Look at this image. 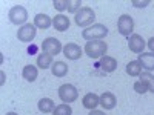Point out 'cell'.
<instances>
[{
	"instance_id": "obj_6",
	"label": "cell",
	"mask_w": 154,
	"mask_h": 115,
	"mask_svg": "<svg viewBox=\"0 0 154 115\" xmlns=\"http://www.w3.org/2000/svg\"><path fill=\"white\" fill-rule=\"evenodd\" d=\"M117 31L120 35H125V37H130L133 35V31H134V20L131 16L128 14H123L119 17L117 20Z\"/></svg>"
},
{
	"instance_id": "obj_28",
	"label": "cell",
	"mask_w": 154,
	"mask_h": 115,
	"mask_svg": "<svg viewBox=\"0 0 154 115\" xmlns=\"http://www.w3.org/2000/svg\"><path fill=\"white\" fill-rule=\"evenodd\" d=\"M37 52V45H29V48H28V54L29 55H34Z\"/></svg>"
},
{
	"instance_id": "obj_3",
	"label": "cell",
	"mask_w": 154,
	"mask_h": 115,
	"mask_svg": "<svg viewBox=\"0 0 154 115\" xmlns=\"http://www.w3.org/2000/svg\"><path fill=\"white\" fill-rule=\"evenodd\" d=\"M94 20H96V12H94L93 8H89V6H82L79 11L75 12V17H74L75 25L80 26V28L89 26Z\"/></svg>"
},
{
	"instance_id": "obj_26",
	"label": "cell",
	"mask_w": 154,
	"mask_h": 115,
	"mask_svg": "<svg viewBox=\"0 0 154 115\" xmlns=\"http://www.w3.org/2000/svg\"><path fill=\"white\" fill-rule=\"evenodd\" d=\"M134 91H136L137 94H146V92H148V87H146L142 81L139 80V81H136V83H134Z\"/></svg>"
},
{
	"instance_id": "obj_13",
	"label": "cell",
	"mask_w": 154,
	"mask_h": 115,
	"mask_svg": "<svg viewBox=\"0 0 154 115\" xmlns=\"http://www.w3.org/2000/svg\"><path fill=\"white\" fill-rule=\"evenodd\" d=\"M137 60L140 61L142 68L146 69V72L154 71V52H142V54H139Z\"/></svg>"
},
{
	"instance_id": "obj_29",
	"label": "cell",
	"mask_w": 154,
	"mask_h": 115,
	"mask_svg": "<svg viewBox=\"0 0 154 115\" xmlns=\"http://www.w3.org/2000/svg\"><path fill=\"white\" fill-rule=\"evenodd\" d=\"M146 45H148V48H149V51H151V52H154V37H151V38H149Z\"/></svg>"
},
{
	"instance_id": "obj_25",
	"label": "cell",
	"mask_w": 154,
	"mask_h": 115,
	"mask_svg": "<svg viewBox=\"0 0 154 115\" xmlns=\"http://www.w3.org/2000/svg\"><path fill=\"white\" fill-rule=\"evenodd\" d=\"M80 5H82L80 0H69V5H68V12H72V14H75V12L82 8Z\"/></svg>"
},
{
	"instance_id": "obj_30",
	"label": "cell",
	"mask_w": 154,
	"mask_h": 115,
	"mask_svg": "<svg viewBox=\"0 0 154 115\" xmlns=\"http://www.w3.org/2000/svg\"><path fill=\"white\" fill-rule=\"evenodd\" d=\"M88 115H106V114H105V112H102V111H96V109H94V111L89 112Z\"/></svg>"
},
{
	"instance_id": "obj_12",
	"label": "cell",
	"mask_w": 154,
	"mask_h": 115,
	"mask_svg": "<svg viewBox=\"0 0 154 115\" xmlns=\"http://www.w3.org/2000/svg\"><path fill=\"white\" fill-rule=\"evenodd\" d=\"M100 105L102 108H103L105 111H111L116 108V105H117V100H116V95L111 94V92H103L100 95Z\"/></svg>"
},
{
	"instance_id": "obj_1",
	"label": "cell",
	"mask_w": 154,
	"mask_h": 115,
	"mask_svg": "<svg viewBox=\"0 0 154 115\" xmlns=\"http://www.w3.org/2000/svg\"><path fill=\"white\" fill-rule=\"evenodd\" d=\"M108 35V28L102 23H96L93 26H88L86 29L82 31V37L85 40L91 42V40H103Z\"/></svg>"
},
{
	"instance_id": "obj_20",
	"label": "cell",
	"mask_w": 154,
	"mask_h": 115,
	"mask_svg": "<svg viewBox=\"0 0 154 115\" xmlns=\"http://www.w3.org/2000/svg\"><path fill=\"white\" fill-rule=\"evenodd\" d=\"M126 74L130 77H139L142 74V65H140L139 60H133L126 65Z\"/></svg>"
},
{
	"instance_id": "obj_8",
	"label": "cell",
	"mask_w": 154,
	"mask_h": 115,
	"mask_svg": "<svg viewBox=\"0 0 154 115\" xmlns=\"http://www.w3.org/2000/svg\"><path fill=\"white\" fill-rule=\"evenodd\" d=\"M35 34H37V28L31 23H26L17 31V38L19 42H23V43H31L34 38H35Z\"/></svg>"
},
{
	"instance_id": "obj_2",
	"label": "cell",
	"mask_w": 154,
	"mask_h": 115,
	"mask_svg": "<svg viewBox=\"0 0 154 115\" xmlns=\"http://www.w3.org/2000/svg\"><path fill=\"white\" fill-rule=\"evenodd\" d=\"M108 51V45L103 40H91V42H86L85 45V52L88 57L91 58H102Z\"/></svg>"
},
{
	"instance_id": "obj_19",
	"label": "cell",
	"mask_w": 154,
	"mask_h": 115,
	"mask_svg": "<svg viewBox=\"0 0 154 115\" xmlns=\"http://www.w3.org/2000/svg\"><path fill=\"white\" fill-rule=\"evenodd\" d=\"M37 66L40 69H48L53 66V55H49L46 52H42L37 55Z\"/></svg>"
},
{
	"instance_id": "obj_10",
	"label": "cell",
	"mask_w": 154,
	"mask_h": 115,
	"mask_svg": "<svg viewBox=\"0 0 154 115\" xmlns=\"http://www.w3.org/2000/svg\"><path fill=\"white\" fill-rule=\"evenodd\" d=\"M63 55H65L68 60H79L82 57V48L75 43H66L63 46Z\"/></svg>"
},
{
	"instance_id": "obj_14",
	"label": "cell",
	"mask_w": 154,
	"mask_h": 115,
	"mask_svg": "<svg viewBox=\"0 0 154 115\" xmlns=\"http://www.w3.org/2000/svg\"><path fill=\"white\" fill-rule=\"evenodd\" d=\"M53 26L54 29H57L59 32H65L68 28H69V19L63 14H57L54 19H53Z\"/></svg>"
},
{
	"instance_id": "obj_24",
	"label": "cell",
	"mask_w": 154,
	"mask_h": 115,
	"mask_svg": "<svg viewBox=\"0 0 154 115\" xmlns=\"http://www.w3.org/2000/svg\"><path fill=\"white\" fill-rule=\"evenodd\" d=\"M53 5H54V8H56L57 11H65V9H68L69 0H54Z\"/></svg>"
},
{
	"instance_id": "obj_27",
	"label": "cell",
	"mask_w": 154,
	"mask_h": 115,
	"mask_svg": "<svg viewBox=\"0 0 154 115\" xmlns=\"http://www.w3.org/2000/svg\"><path fill=\"white\" fill-rule=\"evenodd\" d=\"M149 3H151L149 0H143V2H139V0H133V2H131V5L136 6V8H146Z\"/></svg>"
},
{
	"instance_id": "obj_31",
	"label": "cell",
	"mask_w": 154,
	"mask_h": 115,
	"mask_svg": "<svg viewBox=\"0 0 154 115\" xmlns=\"http://www.w3.org/2000/svg\"><path fill=\"white\" fill-rule=\"evenodd\" d=\"M6 115H17V114H16V112H8Z\"/></svg>"
},
{
	"instance_id": "obj_16",
	"label": "cell",
	"mask_w": 154,
	"mask_h": 115,
	"mask_svg": "<svg viewBox=\"0 0 154 115\" xmlns=\"http://www.w3.org/2000/svg\"><path fill=\"white\" fill-rule=\"evenodd\" d=\"M53 25V19L46 14H37L34 17V26L38 29H48Z\"/></svg>"
},
{
	"instance_id": "obj_7",
	"label": "cell",
	"mask_w": 154,
	"mask_h": 115,
	"mask_svg": "<svg viewBox=\"0 0 154 115\" xmlns=\"http://www.w3.org/2000/svg\"><path fill=\"white\" fill-rule=\"evenodd\" d=\"M42 49H43V52L54 57V55L60 54V51H63V46H62L60 40H57L54 37H48L42 42Z\"/></svg>"
},
{
	"instance_id": "obj_9",
	"label": "cell",
	"mask_w": 154,
	"mask_h": 115,
	"mask_svg": "<svg viewBox=\"0 0 154 115\" xmlns=\"http://www.w3.org/2000/svg\"><path fill=\"white\" fill-rule=\"evenodd\" d=\"M145 46H146V43H145L142 35L133 34V35H130V38H128V48H130V51H133V52L137 54V55L143 52Z\"/></svg>"
},
{
	"instance_id": "obj_5",
	"label": "cell",
	"mask_w": 154,
	"mask_h": 115,
	"mask_svg": "<svg viewBox=\"0 0 154 115\" xmlns=\"http://www.w3.org/2000/svg\"><path fill=\"white\" fill-rule=\"evenodd\" d=\"M59 98L63 101V103H66V105L74 103V101L79 98V91H77V89L72 84H69V83L62 84L59 87Z\"/></svg>"
},
{
	"instance_id": "obj_23",
	"label": "cell",
	"mask_w": 154,
	"mask_h": 115,
	"mask_svg": "<svg viewBox=\"0 0 154 115\" xmlns=\"http://www.w3.org/2000/svg\"><path fill=\"white\" fill-rule=\"evenodd\" d=\"M53 115H72V109H71V106H69V105L62 103V105H59V106H56V108H54Z\"/></svg>"
},
{
	"instance_id": "obj_17",
	"label": "cell",
	"mask_w": 154,
	"mask_h": 115,
	"mask_svg": "<svg viewBox=\"0 0 154 115\" xmlns=\"http://www.w3.org/2000/svg\"><path fill=\"white\" fill-rule=\"evenodd\" d=\"M22 75H23V78L32 83L37 80V77H38V69L34 66V65H26V66H23V71H22Z\"/></svg>"
},
{
	"instance_id": "obj_22",
	"label": "cell",
	"mask_w": 154,
	"mask_h": 115,
	"mask_svg": "<svg viewBox=\"0 0 154 115\" xmlns=\"http://www.w3.org/2000/svg\"><path fill=\"white\" fill-rule=\"evenodd\" d=\"M38 111L43 112V114H49V112H53L54 111V101L51 100V98H42L40 101H38Z\"/></svg>"
},
{
	"instance_id": "obj_15",
	"label": "cell",
	"mask_w": 154,
	"mask_h": 115,
	"mask_svg": "<svg viewBox=\"0 0 154 115\" xmlns=\"http://www.w3.org/2000/svg\"><path fill=\"white\" fill-rule=\"evenodd\" d=\"M99 63H100L102 71H105V72H114L116 68H117V61H116V58L109 57V55H103Z\"/></svg>"
},
{
	"instance_id": "obj_21",
	"label": "cell",
	"mask_w": 154,
	"mask_h": 115,
	"mask_svg": "<svg viewBox=\"0 0 154 115\" xmlns=\"http://www.w3.org/2000/svg\"><path fill=\"white\" fill-rule=\"evenodd\" d=\"M140 81H142L146 87H148V92H152L154 94V75L151 72H142L139 75Z\"/></svg>"
},
{
	"instance_id": "obj_18",
	"label": "cell",
	"mask_w": 154,
	"mask_h": 115,
	"mask_svg": "<svg viewBox=\"0 0 154 115\" xmlns=\"http://www.w3.org/2000/svg\"><path fill=\"white\" fill-rule=\"evenodd\" d=\"M51 72H53L54 77H65L68 74V65L63 61H56L51 66Z\"/></svg>"
},
{
	"instance_id": "obj_4",
	"label": "cell",
	"mask_w": 154,
	"mask_h": 115,
	"mask_svg": "<svg viewBox=\"0 0 154 115\" xmlns=\"http://www.w3.org/2000/svg\"><path fill=\"white\" fill-rule=\"evenodd\" d=\"M8 17H9V22L12 23V25H26L25 22H26V19H28V11H26V8L25 6H20V5H17V6H12L11 9H9V12H8Z\"/></svg>"
},
{
	"instance_id": "obj_11",
	"label": "cell",
	"mask_w": 154,
	"mask_h": 115,
	"mask_svg": "<svg viewBox=\"0 0 154 115\" xmlns=\"http://www.w3.org/2000/svg\"><path fill=\"white\" fill-rule=\"evenodd\" d=\"M82 105L85 109H89V111H94L99 105H100V97L94 92H88L83 98H82Z\"/></svg>"
}]
</instances>
